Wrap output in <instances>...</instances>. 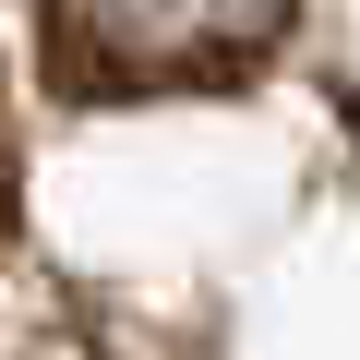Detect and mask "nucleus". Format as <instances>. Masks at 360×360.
<instances>
[{
  "instance_id": "1",
  "label": "nucleus",
  "mask_w": 360,
  "mask_h": 360,
  "mask_svg": "<svg viewBox=\"0 0 360 360\" xmlns=\"http://www.w3.org/2000/svg\"><path fill=\"white\" fill-rule=\"evenodd\" d=\"M37 13L72 96H205L288 37L300 0H37Z\"/></svg>"
}]
</instances>
